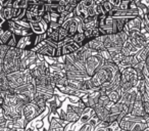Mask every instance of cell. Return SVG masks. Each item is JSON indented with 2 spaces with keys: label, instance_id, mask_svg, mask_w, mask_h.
<instances>
[{
  "label": "cell",
  "instance_id": "cell-1",
  "mask_svg": "<svg viewBox=\"0 0 149 131\" xmlns=\"http://www.w3.org/2000/svg\"><path fill=\"white\" fill-rule=\"evenodd\" d=\"M3 70L6 75L13 72L21 71V57L19 54V48L10 47L8 49L3 60Z\"/></svg>",
  "mask_w": 149,
  "mask_h": 131
},
{
  "label": "cell",
  "instance_id": "cell-2",
  "mask_svg": "<svg viewBox=\"0 0 149 131\" xmlns=\"http://www.w3.org/2000/svg\"><path fill=\"white\" fill-rule=\"evenodd\" d=\"M7 81L10 88L15 89L24 84L28 83V70L26 71H17L13 73L7 74Z\"/></svg>",
  "mask_w": 149,
  "mask_h": 131
},
{
  "label": "cell",
  "instance_id": "cell-3",
  "mask_svg": "<svg viewBox=\"0 0 149 131\" xmlns=\"http://www.w3.org/2000/svg\"><path fill=\"white\" fill-rule=\"evenodd\" d=\"M104 60L97 53L92 54L85 62V72L89 77H92L96 71L99 69L103 64Z\"/></svg>",
  "mask_w": 149,
  "mask_h": 131
},
{
  "label": "cell",
  "instance_id": "cell-4",
  "mask_svg": "<svg viewBox=\"0 0 149 131\" xmlns=\"http://www.w3.org/2000/svg\"><path fill=\"white\" fill-rule=\"evenodd\" d=\"M43 113L41 112L40 108L37 106V104L35 102H29L26 106H24L23 108V117L28 123L33 121L34 119H36L38 116H40Z\"/></svg>",
  "mask_w": 149,
  "mask_h": 131
},
{
  "label": "cell",
  "instance_id": "cell-5",
  "mask_svg": "<svg viewBox=\"0 0 149 131\" xmlns=\"http://www.w3.org/2000/svg\"><path fill=\"white\" fill-rule=\"evenodd\" d=\"M131 115L136 117H144L145 115V111H144V106H143V97L142 94L139 91H137V96L136 99H135L134 106H133V109L130 113Z\"/></svg>",
  "mask_w": 149,
  "mask_h": 131
},
{
  "label": "cell",
  "instance_id": "cell-6",
  "mask_svg": "<svg viewBox=\"0 0 149 131\" xmlns=\"http://www.w3.org/2000/svg\"><path fill=\"white\" fill-rule=\"evenodd\" d=\"M34 39H35V34L28 36H22V37L19 38L17 48L24 50H32L34 48Z\"/></svg>",
  "mask_w": 149,
  "mask_h": 131
},
{
  "label": "cell",
  "instance_id": "cell-7",
  "mask_svg": "<svg viewBox=\"0 0 149 131\" xmlns=\"http://www.w3.org/2000/svg\"><path fill=\"white\" fill-rule=\"evenodd\" d=\"M85 45L87 46V47H89L90 49L94 52H99V51H102V50H106L105 46H104V44H103V41H102L101 36L95 38V39L90 40Z\"/></svg>",
  "mask_w": 149,
  "mask_h": 131
},
{
  "label": "cell",
  "instance_id": "cell-8",
  "mask_svg": "<svg viewBox=\"0 0 149 131\" xmlns=\"http://www.w3.org/2000/svg\"><path fill=\"white\" fill-rule=\"evenodd\" d=\"M48 24H46L45 22L42 20L41 22H38V23H33L31 24V30L34 34L36 35H42L46 32V30L48 29Z\"/></svg>",
  "mask_w": 149,
  "mask_h": 131
},
{
  "label": "cell",
  "instance_id": "cell-9",
  "mask_svg": "<svg viewBox=\"0 0 149 131\" xmlns=\"http://www.w3.org/2000/svg\"><path fill=\"white\" fill-rule=\"evenodd\" d=\"M60 48H61L62 55H70V54H72V53H74V52L77 51L80 47L72 40V41L64 43Z\"/></svg>",
  "mask_w": 149,
  "mask_h": 131
},
{
  "label": "cell",
  "instance_id": "cell-10",
  "mask_svg": "<svg viewBox=\"0 0 149 131\" xmlns=\"http://www.w3.org/2000/svg\"><path fill=\"white\" fill-rule=\"evenodd\" d=\"M94 113H95V116L99 119L100 121H106L107 117L109 116L110 112L109 109L105 108V106H100L98 104H96V106L93 109Z\"/></svg>",
  "mask_w": 149,
  "mask_h": 131
},
{
  "label": "cell",
  "instance_id": "cell-11",
  "mask_svg": "<svg viewBox=\"0 0 149 131\" xmlns=\"http://www.w3.org/2000/svg\"><path fill=\"white\" fill-rule=\"evenodd\" d=\"M13 32L7 29L4 25L2 27H0V41H1V44H7L8 40L13 37Z\"/></svg>",
  "mask_w": 149,
  "mask_h": 131
},
{
  "label": "cell",
  "instance_id": "cell-12",
  "mask_svg": "<svg viewBox=\"0 0 149 131\" xmlns=\"http://www.w3.org/2000/svg\"><path fill=\"white\" fill-rule=\"evenodd\" d=\"M72 41L77 44L79 47H83V46L88 42V40L84 33H77L76 35L72 36Z\"/></svg>",
  "mask_w": 149,
  "mask_h": 131
},
{
  "label": "cell",
  "instance_id": "cell-13",
  "mask_svg": "<svg viewBox=\"0 0 149 131\" xmlns=\"http://www.w3.org/2000/svg\"><path fill=\"white\" fill-rule=\"evenodd\" d=\"M80 119V116L76 112L72 110L70 108V106H68V111H66V122L68 123H76L78 122Z\"/></svg>",
  "mask_w": 149,
  "mask_h": 131
},
{
  "label": "cell",
  "instance_id": "cell-14",
  "mask_svg": "<svg viewBox=\"0 0 149 131\" xmlns=\"http://www.w3.org/2000/svg\"><path fill=\"white\" fill-rule=\"evenodd\" d=\"M98 106H105V108H110V106L112 104V102H110L109 97L107 96V94L106 93H101L99 96V98H98Z\"/></svg>",
  "mask_w": 149,
  "mask_h": 131
},
{
  "label": "cell",
  "instance_id": "cell-15",
  "mask_svg": "<svg viewBox=\"0 0 149 131\" xmlns=\"http://www.w3.org/2000/svg\"><path fill=\"white\" fill-rule=\"evenodd\" d=\"M13 6L3 7V8L0 11V15H2V18L5 21H10V20H13Z\"/></svg>",
  "mask_w": 149,
  "mask_h": 131
},
{
  "label": "cell",
  "instance_id": "cell-16",
  "mask_svg": "<svg viewBox=\"0 0 149 131\" xmlns=\"http://www.w3.org/2000/svg\"><path fill=\"white\" fill-rule=\"evenodd\" d=\"M106 94L112 104H116L120 100V92L118 90H108L106 91Z\"/></svg>",
  "mask_w": 149,
  "mask_h": 131
},
{
  "label": "cell",
  "instance_id": "cell-17",
  "mask_svg": "<svg viewBox=\"0 0 149 131\" xmlns=\"http://www.w3.org/2000/svg\"><path fill=\"white\" fill-rule=\"evenodd\" d=\"M26 19H27V21L29 22L30 24L38 23V22H41L42 21V17H41V15L31 13L30 11H26Z\"/></svg>",
  "mask_w": 149,
  "mask_h": 131
},
{
  "label": "cell",
  "instance_id": "cell-18",
  "mask_svg": "<svg viewBox=\"0 0 149 131\" xmlns=\"http://www.w3.org/2000/svg\"><path fill=\"white\" fill-rule=\"evenodd\" d=\"M26 11H27V9H25V8H13V21H19V20H23L24 18L26 17Z\"/></svg>",
  "mask_w": 149,
  "mask_h": 131
},
{
  "label": "cell",
  "instance_id": "cell-19",
  "mask_svg": "<svg viewBox=\"0 0 149 131\" xmlns=\"http://www.w3.org/2000/svg\"><path fill=\"white\" fill-rule=\"evenodd\" d=\"M29 5V0H13V8H28Z\"/></svg>",
  "mask_w": 149,
  "mask_h": 131
},
{
  "label": "cell",
  "instance_id": "cell-20",
  "mask_svg": "<svg viewBox=\"0 0 149 131\" xmlns=\"http://www.w3.org/2000/svg\"><path fill=\"white\" fill-rule=\"evenodd\" d=\"M9 48L10 47H9L7 44H0V62H1V64H3V60H4L5 55H6Z\"/></svg>",
  "mask_w": 149,
  "mask_h": 131
},
{
  "label": "cell",
  "instance_id": "cell-21",
  "mask_svg": "<svg viewBox=\"0 0 149 131\" xmlns=\"http://www.w3.org/2000/svg\"><path fill=\"white\" fill-rule=\"evenodd\" d=\"M101 6H102V9H103V13H105V15H108V13L113 9V6L108 2L107 0H104L103 2L101 3Z\"/></svg>",
  "mask_w": 149,
  "mask_h": 131
},
{
  "label": "cell",
  "instance_id": "cell-22",
  "mask_svg": "<svg viewBox=\"0 0 149 131\" xmlns=\"http://www.w3.org/2000/svg\"><path fill=\"white\" fill-rule=\"evenodd\" d=\"M58 34H59V41H63L64 39H66V38L70 37L68 30L64 29V28L61 27V26H60L59 29H58ZM59 41H58V42H59Z\"/></svg>",
  "mask_w": 149,
  "mask_h": 131
},
{
  "label": "cell",
  "instance_id": "cell-23",
  "mask_svg": "<svg viewBox=\"0 0 149 131\" xmlns=\"http://www.w3.org/2000/svg\"><path fill=\"white\" fill-rule=\"evenodd\" d=\"M101 122V121L99 120V119L97 118V117L94 115V116H92L91 117V119L89 120V122H88V124L90 125V126L92 127V128H96L97 127V125L99 124V123Z\"/></svg>",
  "mask_w": 149,
  "mask_h": 131
},
{
  "label": "cell",
  "instance_id": "cell-24",
  "mask_svg": "<svg viewBox=\"0 0 149 131\" xmlns=\"http://www.w3.org/2000/svg\"><path fill=\"white\" fill-rule=\"evenodd\" d=\"M19 38L17 36H15V34L13 35V37L10 38V39L8 40V42H7V45L9 46V47H17V41H19Z\"/></svg>",
  "mask_w": 149,
  "mask_h": 131
},
{
  "label": "cell",
  "instance_id": "cell-25",
  "mask_svg": "<svg viewBox=\"0 0 149 131\" xmlns=\"http://www.w3.org/2000/svg\"><path fill=\"white\" fill-rule=\"evenodd\" d=\"M80 3H81L83 6H85L86 8H89V7L93 6V5L95 4L93 0H81V1H80Z\"/></svg>",
  "mask_w": 149,
  "mask_h": 131
},
{
  "label": "cell",
  "instance_id": "cell-26",
  "mask_svg": "<svg viewBox=\"0 0 149 131\" xmlns=\"http://www.w3.org/2000/svg\"><path fill=\"white\" fill-rule=\"evenodd\" d=\"M42 20H43L46 24H48V26H49V24L51 23V17H50L49 11H46V13L42 15Z\"/></svg>",
  "mask_w": 149,
  "mask_h": 131
},
{
  "label": "cell",
  "instance_id": "cell-27",
  "mask_svg": "<svg viewBox=\"0 0 149 131\" xmlns=\"http://www.w3.org/2000/svg\"><path fill=\"white\" fill-rule=\"evenodd\" d=\"M13 0H0V4L2 5L3 7L13 6Z\"/></svg>",
  "mask_w": 149,
  "mask_h": 131
},
{
  "label": "cell",
  "instance_id": "cell-28",
  "mask_svg": "<svg viewBox=\"0 0 149 131\" xmlns=\"http://www.w3.org/2000/svg\"><path fill=\"white\" fill-rule=\"evenodd\" d=\"M108 2L110 3V4L112 5L113 7H118V5L120 4V2H122V0H107Z\"/></svg>",
  "mask_w": 149,
  "mask_h": 131
},
{
  "label": "cell",
  "instance_id": "cell-29",
  "mask_svg": "<svg viewBox=\"0 0 149 131\" xmlns=\"http://www.w3.org/2000/svg\"><path fill=\"white\" fill-rule=\"evenodd\" d=\"M4 119H6V118H5L4 111H3V108H1V109H0V121L4 120Z\"/></svg>",
  "mask_w": 149,
  "mask_h": 131
},
{
  "label": "cell",
  "instance_id": "cell-30",
  "mask_svg": "<svg viewBox=\"0 0 149 131\" xmlns=\"http://www.w3.org/2000/svg\"><path fill=\"white\" fill-rule=\"evenodd\" d=\"M36 127H37V129H40L43 127V121H39V122H37V125H36Z\"/></svg>",
  "mask_w": 149,
  "mask_h": 131
},
{
  "label": "cell",
  "instance_id": "cell-31",
  "mask_svg": "<svg viewBox=\"0 0 149 131\" xmlns=\"http://www.w3.org/2000/svg\"><path fill=\"white\" fill-rule=\"evenodd\" d=\"M5 22H6V21H5V20L3 19V18H2V15H0V27H2V26H3V24H4Z\"/></svg>",
  "mask_w": 149,
  "mask_h": 131
},
{
  "label": "cell",
  "instance_id": "cell-32",
  "mask_svg": "<svg viewBox=\"0 0 149 131\" xmlns=\"http://www.w3.org/2000/svg\"><path fill=\"white\" fill-rule=\"evenodd\" d=\"M3 73H4V70H3V64L0 62V74H3Z\"/></svg>",
  "mask_w": 149,
  "mask_h": 131
},
{
  "label": "cell",
  "instance_id": "cell-33",
  "mask_svg": "<svg viewBox=\"0 0 149 131\" xmlns=\"http://www.w3.org/2000/svg\"><path fill=\"white\" fill-rule=\"evenodd\" d=\"M3 102H4V98L3 97H0V109L3 106Z\"/></svg>",
  "mask_w": 149,
  "mask_h": 131
},
{
  "label": "cell",
  "instance_id": "cell-34",
  "mask_svg": "<svg viewBox=\"0 0 149 131\" xmlns=\"http://www.w3.org/2000/svg\"><path fill=\"white\" fill-rule=\"evenodd\" d=\"M42 131H49V130H47L46 128H43V129H42Z\"/></svg>",
  "mask_w": 149,
  "mask_h": 131
},
{
  "label": "cell",
  "instance_id": "cell-35",
  "mask_svg": "<svg viewBox=\"0 0 149 131\" xmlns=\"http://www.w3.org/2000/svg\"><path fill=\"white\" fill-rule=\"evenodd\" d=\"M3 8V6H2V5H1V4H0V11H1V9H2Z\"/></svg>",
  "mask_w": 149,
  "mask_h": 131
},
{
  "label": "cell",
  "instance_id": "cell-36",
  "mask_svg": "<svg viewBox=\"0 0 149 131\" xmlns=\"http://www.w3.org/2000/svg\"><path fill=\"white\" fill-rule=\"evenodd\" d=\"M27 131H33V130H32V128H30V129H28Z\"/></svg>",
  "mask_w": 149,
  "mask_h": 131
},
{
  "label": "cell",
  "instance_id": "cell-37",
  "mask_svg": "<svg viewBox=\"0 0 149 131\" xmlns=\"http://www.w3.org/2000/svg\"><path fill=\"white\" fill-rule=\"evenodd\" d=\"M77 1H79V2H80V1H81V0H77Z\"/></svg>",
  "mask_w": 149,
  "mask_h": 131
}]
</instances>
